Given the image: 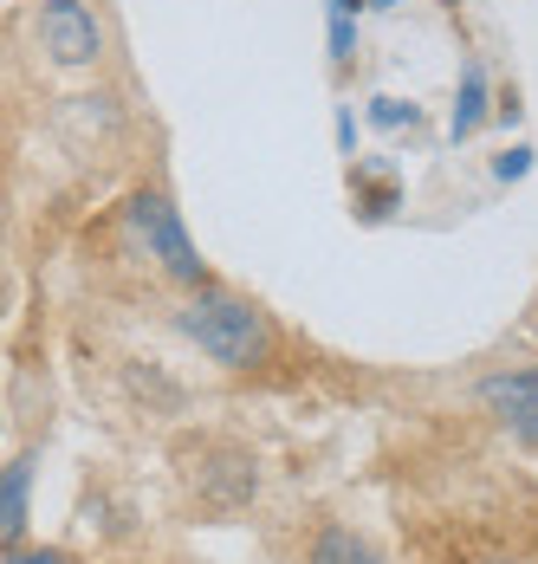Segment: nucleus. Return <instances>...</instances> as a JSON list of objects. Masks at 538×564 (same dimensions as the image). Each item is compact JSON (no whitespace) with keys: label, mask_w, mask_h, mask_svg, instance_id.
Segmentation results:
<instances>
[{"label":"nucleus","mask_w":538,"mask_h":564,"mask_svg":"<svg viewBox=\"0 0 538 564\" xmlns=\"http://www.w3.org/2000/svg\"><path fill=\"white\" fill-rule=\"evenodd\" d=\"M175 332L189 344H202L220 370H267L272 350H279V332H272L267 312H260L254 299L215 285V280L195 285V292L175 305Z\"/></svg>","instance_id":"1"},{"label":"nucleus","mask_w":538,"mask_h":564,"mask_svg":"<svg viewBox=\"0 0 538 564\" xmlns=\"http://www.w3.org/2000/svg\"><path fill=\"white\" fill-rule=\"evenodd\" d=\"M130 227H137V240L150 247V260H157L162 273L175 285H208V260L195 253V240H189V227L175 215V202L162 195V188H137L130 195Z\"/></svg>","instance_id":"2"},{"label":"nucleus","mask_w":538,"mask_h":564,"mask_svg":"<svg viewBox=\"0 0 538 564\" xmlns=\"http://www.w3.org/2000/svg\"><path fill=\"white\" fill-rule=\"evenodd\" d=\"M189 494L208 512H240V507H254V494H260V467H254L247 448L208 442L202 454H189Z\"/></svg>","instance_id":"3"},{"label":"nucleus","mask_w":538,"mask_h":564,"mask_svg":"<svg viewBox=\"0 0 538 564\" xmlns=\"http://www.w3.org/2000/svg\"><path fill=\"white\" fill-rule=\"evenodd\" d=\"M40 46L53 53V65L85 72V65L105 58V26H98V13L85 0H46L40 7Z\"/></svg>","instance_id":"4"},{"label":"nucleus","mask_w":538,"mask_h":564,"mask_svg":"<svg viewBox=\"0 0 538 564\" xmlns=\"http://www.w3.org/2000/svg\"><path fill=\"white\" fill-rule=\"evenodd\" d=\"M481 402H486V415H499V429H506L519 448H538V364L486 377Z\"/></svg>","instance_id":"5"},{"label":"nucleus","mask_w":538,"mask_h":564,"mask_svg":"<svg viewBox=\"0 0 538 564\" xmlns=\"http://www.w3.org/2000/svg\"><path fill=\"white\" fill-rule=\"evenodd\" d=\"M33 467H40V454H13L0 467V552H13L26 539V519H33Z\"/></svg>","instance_id":"6"},{"label":"nucleus","mask_w":538,"mask_h":564,"mask_svg":"<svg viewBox=\"0 0 538 564\" xmlns=\"http://www.w3.org/2000/svg\"><path fill=\"white\" fill-rule=\"evenodd\" d=\"M305 564H389V558H383L357 525H337V519H331V525H319V539H312Z\"/></svg>","instance_id":"7"},{"label":"nucleus","mask_w":538,"mask_h":564,"mask_svg":"<svg viewBox=\"0 0 538 564\" xmlns=\"http://www.w3.org/2000/svg\"><path fill=\"white\" fill-rule=\"evenodd\" d=\"M351 195H357V215L364 221H389V208L402 202V182L383 170V163H357L351 170Z\"/></svg>","instance_id":"8"},{"label":"nucleus","mask_w":538,"mask_h":564,"mask_svg":"<svg viewBox=\"0 0 538 564\" xmlns=\"http://www.w3.org/2000/svg\"><path fill=\"white\" fill-rule=\"evenodd\" d=\"M486 98H493V91H486V65L481 58H467V65H461V91H454V117H448V130H454V137H474V130L486 123Z\"/></svg>","instance_id":"9"},{"label":"nucleus","mask_w":538,"mask_h":564,"mask_svg":"<svg viewBox=\"0 0 538 564\" xmlns=\"http://www.w3.org/2000/svg\"><path fill=\"white\" fill-rule=\"evenodd\" d=\"M370 123H377V130H402V123H416V105H402V98H370Z\"/></svg>","instance_id":"10"},{"label":"nucleus","mask_w":538,"mask_h":564,"mask_svg":"<svg viewBox=\"0 0 538 564\" xmlns=\"http://www.w3.org/2000/svg\"><path fill=\"white\" fill-rule=\"evenodd\" d=\"M351 53H357V26H351L344 13H331V58H337V65H351Z\"/></svg>","instance_id":"11"},{"label":"nucleus","mask_w":538,"mask_h":564,"mask_svg":"<svg viewBox=\"0 0 538 564\" xmlns=\"http://www.w3.org/2000/svg\"><path fill=\"white\" fill-rule=\"evenodd\" d=\"M526 170H532V150H526V143L499 156V182H519V175H526Z\"/></svg>","instance_id":"12"},{"label":"nucleus","mask_w":538,"mask_h":564,"mask_svg":"<svg viewBox=\"0 0 538 564\" xmlns=\"http://www.w3.org/2000/svg\"><path fill=\"white\" fill-rule=\"evenodd\" d=\"M7 564H72V558H65V552H20V545H13Z\"/></svg>","instance_id":"13"},{"label":"nucleus","mask_w":538,"mask_h":564,"mask_svg":"<svg viewBox=\"0 0 538 564\" xmlns=\"http://www.w3.org/2000/svg\"><path fill=\"white\" fill-rule=\"evenodd\" d=\"M364 7H370V0H331V13H344V20H351V13H364Z\"/></svg>","instance_id":"14"},{"label":"nucleus","mask_w":538,"mask_h":564,"mask_svg":"<svg viewBox=\"0 0 538 564\" xmlns=\"http://www.w3.org/2000/svg\"><path fill=\"white\" fill-rule=\"evenodd\" d=\"M486 564H526V558H486Z\"/></svg>","instance_id":"15"},{"label":"nucleus","mask_w":538,"mask_h":564,"mask_svg":"<svg viewBox=\"0 0 538 564\" xmlns=\"http://www.w3.org/2000/svg\"><path fill=\"white\" fill-rule=\"evenodd\" d=\"M370 7H402V0H370Z\"/></svg>","instance_id":"16"},{"label":"nucleus","mask_w":538,"mask_h":564,"mask_svg":"<svg viewBox=\"0 0 538 564\" xmlns=\"http://www.w3.org/2000/svg\"><path fill=\"white\" fill-rule=\"evenodd\" d=\"M441 7H461V0H441Z\"/></svg>","instance_id":"17"},{"label":"nucleus","mask_w":538,"mask_h":564,"mask_svg":"<svg viewBox=\"0 0 538 564\" xmlns=\"http://www.w3.org/2000/svg\"><path fill=\"white\" fill-rule=\"evenodd\" d=\"M0 429H7V422H0Z\"/></svg>","instance_id":"18"}]
</instances>
